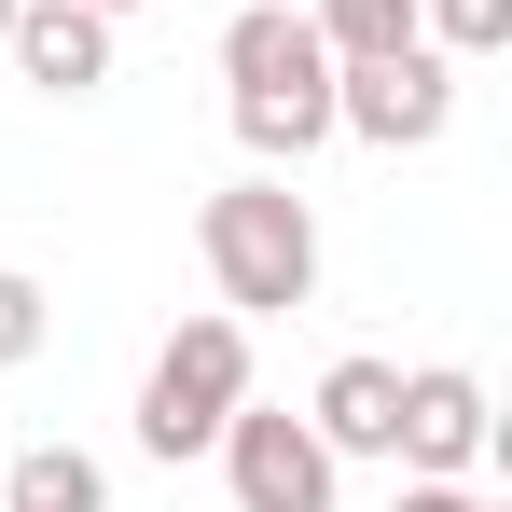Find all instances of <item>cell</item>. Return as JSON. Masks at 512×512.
Returning a JSON list of instances; mask_svg holds the SVG:
<instances>
[{
  "mask_svg": "<svg viewBox=\"0 0 512 512\" xmlns=\"http://www.w3.org/2000/svg\"><path fill=\"white\" fill-rule=\"evenodd\" d=\"M42 333H56L42 277H28V263H0V374H14V360H42Z\"/></svg>",
  "mask_w": 512,
  "mask_h": 512,
  "instance_id": "12",
  "label": "cell"
},
{
  "mask_svg": "<svg viewBox=\"0 0 512 512\" xmlns=\"http://www.w3.org/2000/svg\"><path fill=\"white\" fill-rule=\"evenodd\" d=\"M388 512H499V499H485L471 471H402V499H388Z\"/></svg>",
  "mask_w": 512,
  "mask_h": 512,
  "instance_id": "13",
  "label": "cell"
},
{
  "mask_svg": "<svg viewBox=\"0 0 512 512\" xmlns=\"http://www.w3.org/2000/svg\"><path fill=\"white\" fill-rule=\"evenodd\" d=\"M0 512H111V471H97L84 443H28L0 471Z\"/></svg>",
  "mask_w": 512,
  "mask_h": 512,
  "instance_id": "9",
  "label": "cell"
},
{
  "mask_svg": "<svg viewBox=\"0 0 512 512\" xmlns=\"http://www.w3.org/2000/svg\"><path fill=\"white\" fill-rule=\"evenodd\" d=\"M305 429H319L333 457H388V429H402V360H360V346H346L333 374H319V402H305Z\"/></svg>",
  "mask_w": 512,
  "mask_h": 512,
  "instance_id": "8",
  "label": "cell"
},
{
  "mask_svg": "<svg viewBox=\"0 0 512 512\" xmlns=\"http://www.w3.org/2000/svg\"><path fill=\"white\" fill-rule=\"evenodd\" d=\"M194 250H208V291L236 319H305L319 305V208L291 194V167H250L194 208Z\"/></svg>",
  "mask_w": 512,
  "mask_h": 512,
  "instance_id": "2",
  "label": "cell"
},
{
  "mask_svg": "<svg viewBox=\"0 0 512 512\" xmlns=\"http://www.w3.org/2000/svg\"><path fill=\"white\" fill-rule=\"evenodd\" d=\"M250 402V319L236 305H194L167 346H153V374H139V457H208L222 443V416Z\"/></svg>",
  "mask_w": 512,
  "mask_h": 512,
  "instance_id": "3",
  "label": "cell"
},
{
  "mask_svg": "<svg viewBox=\"0 0 512 512\" xmlns=\"http://www.w3.org/2000/svg\"><path fill=\"white\" fill-rule=\"evenodd\" d=\"M443 125H457V56H429V42L333 56V139H360V153H429Z\"/></svg>",
  "mask_w": 512,
  "mask_h": 512,
  "instance_id": "4",
  "label": "cell"
},
{
  "mask_svg": "<svg viewBox=\"0 0 512 512\" xmlns=\"http://www.w3.org/2000/svg\"><path fill=\"white\" fill-rule=\"evenodd\" d=\"M485 443H499V402H485V374H457V360H416V374H402V429H388V457H402V471H485Z\"/></svg>",
  "mask_w": 512,
  "mask_h": 512,
  "instance_id": "6",
  "label": "cell"
},
{
  "mask_svg": "<svg viewBox=\"0 0 512 512\" xmlns=\"http://www.w3.org/2000/svg\"><path fill=\"white\" fill-rule=\"evenodd\" d=\"M305 28L333 56H388V42H416V0H305Z\"/></svg>",
  "mask_w": 512,
  "mask_h": 512,
  "instance_id": "10",
  "label": "cell"
},
{
  "mask_svg": "<svg viewBox=\"0 0 512 512\" xmlns=\"http://www.w3.org/2000/svg\"><path fill=\"white\" fill-rule=\"evenodd\" d=\"M97 14H153V0H97Z\"/></svg>",
  "mask_w": 512,
  "mask_h": 512,
  "instance_id": "14",
  "label": "cell"
},
{
  "mask_svg": "<svg viewBox=\"0 0 512 512\" xmlns=\"http://www.w3.org/2000/svg\"><path fill=\"white\" fill-rule=\"evenodd\" d=\"M208 457H222V485H236V512H333V471H346L333 443H319L305 416H277V402H236Z\"/></svg>",
  "mask_w": 512,
  "mask_h": 512,
  "instance_id": "5",
  "label": "cell"
},
{
  "mask_svg": "<svg viewBox=\"0 0 512 512\" xmlns=\"http://www.w3.org/2000/svg\"><path fill=\"white\" fill-rule=\"evenodd\" d=\"M14 84H42V97H97L111 84V14L97 0H14Z\"/></svg>",
  "mask_w": 512,
  "mask_h": 512,
  "instance_id": "7",
  "label": "cell"
},
{
  "mask_svg": "<svg viewBox=\"0 0 512 512\" xmlns=\"http://www.w3.org/2000/svg\"><path fill=\"white\" fill-rule=\"evenodd\" d=\"M222 84H236V139L250 167H305L333 153V42L305 28V0H250L222 28Z\"/></svg>",
  "mask_w": 512,
  "mask_h": 512,
  "instance_id": "1",
  "label": "cell"
},
{
  "mask_svg": "<svg viewBox=\"0 0 512 512\" xmlns=\"http://www.w3.org/2000/svg\"><path fill=\"white\" fill-rule=\"evenodd\" d=\"M416 42L471 70V56H499V42H512V0H416Z\"/></svg>",
  "mask_w": 512,
  "mask_h": 512,
  "instance_id": "11",
  "label": "cell"
},
{
  "mask_svg": "<svg viewBox=\"0 0 512 512\" xmlns=\"http://www.w3.org/2000/svg\"><path fill=\"white\" fill-rule=\"evenodd\" d=\"M0 42H14V0H0Z\"/></svg>",
  "mask_w": 512,
  "mask_h": 512,
  "instance_id": "15",
  "label": "cell"
}]
</instances>
